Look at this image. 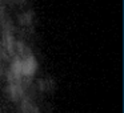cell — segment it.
I'll return each mask as SVG.
<instances>
[{
    "label": "cell",
    "instance_id": "6da1fadb",
    "mask_svg": "<svg viewBox=\"0 0 124 113\" xmlns=\"http://www.w3.org/2000/svg\"><path fill=\"white\" fill-rule=\"evenodd\" d=\"M38 67H39L38 60H36V57L33 55L25 57V59H22V75L23 76L32 77L36 73V71H38Z\"/></svg>",
    "mask_w": 124,
    "mask_h": 113
},
{
    "label": "cell",
    "instance_id": "7a4b0ae2",
    "mask_svg": "<svg viewBox=\"0 0 124 113\" xmlns=\"http://www.w3.org/2000/svg\"><path fill=\"white\" fill-rule=\"evenodd\" d=\"M6 94L15 102H19L24 97V91L22 89L19 81L17 83H8L6 86Z\"/></svg>",
    "mask_w": 124,
    "mask_h": 113
},
{
    "label": "cell",
    "instance_id": "3957f363",
    "mask_svg": "<svg viewBox=\"0 0 124 113\" xmlns=\"http://www.w3.org/2000/svg\"><path fill=\"white\" fill-rule=\"evenodd\" d=\"M32 51L31 48L22 40H17L15 39V43H14V56H17L19 59H25L28 56H32Z\"/></svg>",
    "mask_w": 124,
    "mask_h": 113
},
{
    "label": "cell",
    "instance_id": "277c9868",
    "mask_svg": "<svg viewBox=\"0 0 124 113\" xmlns=\"http://www.w3.org/2000/svg\"><path fill=\"white\" fill-rule=\"evenodd\" d=\"M20 108H22V113H40L38 104L30 96H24L20 100Z\"/></svg>",
    "mask_w": 124,
    "mask_h": 113
},
{
    "label": "cell",
    "instance_id": "5b68a950",
    "mask_svg": "<svg viewBox=\"0 0 124 113\" xmlns=\"http://www.w3.org/2000/svg\"><path fill=\"white\" fill-rule=\"evenodd\" d=\"M33 19H35V14H33V11H31V9L24 11L23 14H20L19 16H17V21H19V24L22 25V27H27V28L32 25Z\"/></svg>",
    "mask_w": 124,
    "mask_h": 113
},
{
    "label": "cell",
    "instance_id": "8992f818",
    "mask_svg": "<svg viewBox=\"0 0 124 113\" xmlns=\"http://www.w3.org/2000/svg\"><path fill=\"white\" fill-rule=\"evenodd\" d=\"M38 89L40 92H54L55 81L51 78H40V80H38Z\"/></svg>",
    "mask_w": 124,
    "mask_h": 113
},
{
    "label": "cell",
    "instance_id": "52a82bcc",
    "mask_svg": "<svg viewBox=\"0 0 124 113\" xmlns=\"http://www.w3.org/2000/svg\"><path fill=\"white\" fill-rule=\"evenodd\" d=\"M7 16H8V15H7V12H6V8H4V6L1 4V1H0V24H1V21H3Z\"/></svg>",
    "mask_w": 124,
    "mask_h": 113
}]
</instances>
